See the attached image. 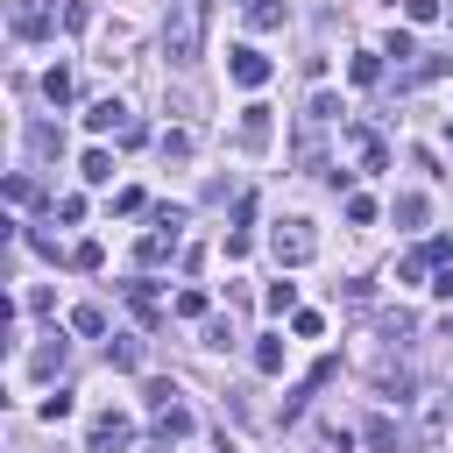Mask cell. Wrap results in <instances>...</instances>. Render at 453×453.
<instances>
[{
  "label": "cell",
  "instance_id": "cell-30",
  "mask_svg": "<svg viewBox=\"0 0 453 453\" xmlns=\"http://www.w3.org/2000/svg\"><path fill=\"white\" fill-rule=\"evenodd\" d=\"M382 57H396V64H403V57H418V42H411V28H389V42H382Z\"/></svg>",
  "mask_w": 453,
  "mask_h": 453
},
{
  "label": "cell",
  "instance_id": "cell-27",
  "mask_svg": "<svg viewBox=\"0 0 453 453\" xmlns=\"http://www.w3.org/2000/svg\"><path fill=\"white\" fill-rule=\"evenodd\" d=\"M425 276H432V262H425V248H418V255H403V262H396V283H425Z\"/></svg>",
  "mask_w": 453,
  "mask_h": 453
},
{
  "label": "cell",
  "instance_id": "cell-24",
  "mask_svg": "<svg viewBox=\"0 0 453 453\" xmlns=\"http://www.w3.org/2000/svg\"><path fill=\"white\" fill-rule=\"evenodd\" d=\"M35 418H42V425H64V418H71V389H57V396H42V403H35Z\"/></svg>",
  "mask_w": 453,
  "mask_h": 453
},
{
  "label": "cell",
  "instance_id": "cell-38",
  "mask_svg": "<svg viewBox=\"0 0 453 453\" xmlns=\"http://www.w3.org/2000/svg\"><path fill=\"white\" fill-rule=\"evenodd\" d=\"M64 21H71V28H85V21H92V7H85V0H64Z\"/></svg>",
  "mask_w": 453,
  "mask_h": 453
},
{
  "label": "cell",
  "instance_id": "cell-17",
  "mask_svg": "<svg viewBox=\"0 0 453 453\" xmlns=\"http://www.w3.org/2000/svg\"><path fill=\"white\" fill-rule=\"evenodd\" d=\"M28 156H64V134H57L50 120H35V127H28Z\"/></svg>",
  "mask_w": 453,
  "mask_h": 453
},
{
  "label": "cell",
  "instance_id": "cell-34",
  "mask_svg": "<svg viewBox=\"0 0 453 453\" xmlns=\"http://www.w3.org/2000/svg\"><path fill=\"white\" fill-rule=\"evenodd\" d=\"M269 311H276V319L297 311V283H269Z\"/></svg>",
  "mask_w": 453,
  "mask_h": 453
},
{
  "label": "cell",
  "instance_id": "cell-36",
  "mask_svg": "<svg viewBox=\"0 0 453 453\" xmlns=\"http://www.w3.org/2000/svg\"><path fill=\"white\" fill-rule=\"evenodd\" d=\"M177 319H205V290H184L177 297Z\"/></svg>",
  "mask_w": 453,
  "mask_h": 453
},
{
  "label": "cell",
  "instance_id": "cell-39",
  "mask_svg": "<svg viewBox=\"0 0 453 453\" xmlns=\"http://www.w3.org/2000/svg\"><path fill=\"white\" fill-rule=\"evenodd\" d=\"M403 14H411V21H432V14H439V0H403Z\"/></svg>",
  "mask_w": 453,
  "mask_h": 453
},
{
  "label": "cell",
  "instance_id": "cell-35",
  "mask_svg": "<svg viewBox=\"0 0 453 453\" xmlns=\"http://www.w3.org/2000/svg\"><path fill=\"white\" fill-rule=\"evenodd\" d=\"M425 262L446 269V262H453V234H432V241H425Z\"/></svg>",
  "mask_w": 453,
  "mask_h": 453
},
{
  "label": "cell",
  "instance_id": "cell-3",
  "mask_svg": "<svg viewBox=\"0 0 453 453\" xmlns=\"http://www.w3.org/2000/svg\"><path fill=\"white\" fill-rule=\"evenodd\" d=\"M269 255H276L283 269L311 262V255H319V234H311V219H276V234H269Z\"/></svg>",
  "mask_w": 453,
  "mask_h": 453
},
{
  "label": "cell",
  "instance_id": "cell-1",
  "mask_svg": "<svg viewBox=\"0 0 453 453\" xmlns=\"http://www.w3.org/2000/svg\"><path fill=\"white\" fill-rule=\"evenodd\" d=\"M205 14H212V0H177V14H170V28H163V57H170L177 71L198 64V50H205Z\"/></svg>",
  "mask_w": 453,
  "mask_h": 453
},
{
  "label": "cell",
  "instance_id": "cell-11",
  "mask_svg": "<svg viewBox=\"0 0 453 453\" xmlns=\"http://www.w3.org/2000/svg\"><path fill=\"white\" fill-rule=\"evenodd\" d=\"M177 439H191V411L184 403H163L156 411V446H177Z\"/></svg>",
  "mask_w": 453,
  "mask_h": 453
},
{
  "label": "cell",
  "instance_id": "cell-16",
  "mask_svg": "<svg viewBox=\"0 0 453 453\" xmlns=\"http://www.w3.org/2000/svg\"><path fill=\"white\" fill-rule=\"evenodd\" d=\"M248 28H283V0H241Z\"/></svg>",
  "mask_w": 453,
  "mask_h": 453
},
{
  "label": "cell",
  "instance_id": "cell-13",
  "mask_svg": "<svg viewBox=\"0 0 453 453\" xmlns=\"http://www.w3.org/2000/svg\"><path fill=\"white\" fill-rule=\"evenodd\" d=\"M64 354H71V340H64V333H50V340L28 354V375H57V368H64Z\"/></svg>",
  "mask_w": 453,
  "mask_h": 453
},
{
  "label": "cell",
  "instance_id": "cell-4",
  "mask_svg": "<svg viewBox=\"0 0 453 453\" xmlns=\"http://www.w3.org/2000/svg\"><path fill=\"white\" fill-rule=\"evenodd\" d=\"M85 127H92V134H120V142H149V134H142V120H134L120 99H99V106L85 113Z\"/></svg>",
  "mask_w": 453,
  "mask_h": 453
},
{
  "label": "cell",
  "instance_id": "cell-19",
  "mask_svg": "<svg viewBox=\"0 0 453 453\" xmlns=\"http://www.w3.org/2000/svg\"><path fill=\"white\" fill-rule=\"evenodd\" d=\"M106 361H113V368H142V361H149V347L127 333V340H113V347H106Z\"/></svg>",
  "mask_w": 453,
  "mask_h": 453
},
{
  "label": "cell",
  "instance_id": "cell-40",
  "mask_svg": "<svg viewBox=\"0 0 453 453\" xmlns=\"http://www.w3.org/2000/svg\"><path fill=\"white\" fill-rule=\"evenodd\" d=\"M432 290H439V297H453V269H439V283H432Z\"/></svg>",
  "mask_w": 453,
  "mask_h": 453
},
{
  "label": "cell",
  "instance_id": "cell-7",
  "mask_svg": "<svg viewBox=\"0 0 453 453\" xmlns=\"http://www.w3.org/2000/svg\"><path fill=\"white\" fill-rule=\"evenodd\" d=\"M340 134L354 142V156H361V170H389V142L368 127V120H340Z\"/></svg>",
  "mask_w": 453,
  "mask_h": 453
},
{
  "label": "cell",
  "instance_id": "cell-9",
  "mask_svg": "<svg viewBox=\"0 0 453 453\" xmlns=\"http://www.w3.org/2000/svg\"><path fill=\"white\" fill-rule=\"evenodd\" d=\"M234 142H241L248 156H262V149H269V106H262V99H255V106H241V134H234Z\"/></svg>",
  "mask_w": 453,
  "mask_h": 453
},
{
  "label": "cell",
  "instance_id": "cell-25",
  "mask_svg": "<svg viewBox=\"0 0 453 453\" xmlns=\"http://www.w3.org/2000/svg\"><path fill=\"white\" fill-rule=\"evenodd\" d=\"M340 113H347V106H340V99H333V92H319V99H311V106H304V120H319V127H326V120H340Z\"/></svg>",
  "mask_w": 453,
  "mask_h": 453
},
{
  "label": "cell",
  "instance_id": "cell-12",
  "mask_svg": "<svg viewBox=\"0 0 453 453\" xmlns=\"http://www.w3.org/2000/svg\"><path fill=\"white\" fill-rule=\"evenodd\" d=\"M127 304H134V319H142V326H156V319H163V297H156V283H149V276H134V283H127Z\"/></svg>",
  "mask_w": 453,
  "mask_h": 453
},
{
  "label": "cell",
  "instance_id": "cell-32",
  "mask_svg": "<svg viewBox=\"0 0 453 453\" xmlns=\"http://www.w3.org/2000/svg\"><path fill=\"white\" fill-rule=\"evenodd\" d=\"M396 219H403V226H425V198L403 191V198H396Z\"/></svg>",
  "mask_w": 453,
  "mask_h": 453
},
{
  "label": "cell",
  "instance_id": "cell-15",
  "mask_svg": "<svg viewBox=\"0 0 453 453\" xmlns=\"http://www.w3.org/2000/svg\"><path fill=\"white\" fill-rule=\"evenodd\" d=\"M375 382H382V396H396V403H411V368H396V361H382V368H375Z\"/></svg>",
  "mask_w": 453,
  "mask_h": 453
},
{
  "label": "cell",
  "instance_id": "cell-26",
  "mask_svg": "<svg viewBox=\"0 0 453 453\" xmlns=\"http://www.w3.org/2000/svg\"><path fill=\"white\" fill-rule=\"evenodd\" d=\"M7 205H35V177H28V170L7 177Z\"/></svg>",
  "mask_w": 453,
  "mask_h": 453
},
{
  "label": "cell",
  "instance_id": "cell-29",
  "mask_svg": "<svg viewBox=\"0 0 453 453\" xmlns=\"http://www.w3.org/2000/svg\"><path fill=\"white\" fill-rule=\"evenodd\" d=\"M255 368L276 375V368H283V340H255Z\"/></svg>",
  "mask_w": 453,
  "mask_h": 453
},
{
  "label": "cell",
  "instance_id": "cell-22",
  "mask_svg": "<svg viewBox=\"0 0 453 453\" xmlns=\"http://www.w3.org/2000/svg\"><path fill=\"white\" fill-rule=\"evenodd\" d=\"M78 170H85V184H106V177H113V156H106V149H85Z\"/></svg>",
  "mask_w": 453,
  "mask_h": 453
},
{
  "label": "cell",
  "instance_id": "cell-31",
  "mask_svg": "<svg viewBox=\"0 0 453 453\" xmlns=\"http://www.w3.org/2000/svg\"><path fill=\"white\" fill-rule=\"evenodd\" d=\"M347 219H354V226H375V198H361V191H347Z\"/></svg>",
  "mask_w": 453,
  "mask_h": 453
},
{
  "label": "cell",
  "instance_id": "cell-20",
  "mask_svg": "<svg viewBox=\"0 0 453 453\" xmlns=\"http://www.w3.org/2000/svg\"><path fill=\"white\" fill-rule=\"evenodd\" d=\"M347 78H354V85H382V57H375V50H361V57L347 64Z\"/></svg>",
  "mask_w": 453,
  "mask_h": 453
},
{
  "label": "cell",
  "instance_id": "cell-37",
  "mask_svg": "<svg viewBox=\"0 0 453 453\" xmlns=\"http://www.w3.org/2000/svg\"><path fill=\"white\" fill-rule=\"evenodd\" d=\"M290 326H297V340H319V333H326V319H319V311H297Z\"/></svg>",
  "mask_w": 453,
  "mask_h": 453
},
{
  "label": "cell",
  "instance_id": "cell-33",
  "mask_svg": "<svg viewBox=\"0 0 453 453\" xmlns=\"http://www.w3.org/2000/svg\"><path fill=\"white\" fill-rule=\"evenodd\" d=\"M99 262H106L99 241H78V248H71V269H99Z\"/></svg>",
  "mask_w": 453,
  "mask_h": 453
},
{
  "label": "cell",
  "instance_id": "cell-2",
  "mask_svg": "<svg viewBox=\"0 0 453 453\" xmlns=\"http://www.w3.org/2000/svg\"><path fill=\"white\" fill-rule=\"evenodd\" d=\"M177 241H184V205H156V226L134 241V262H142V269H156V262H170V255H177Z\"/></svg>",
  "mask_w": 453,
  "mask_h": 453
},
{
  "label": "cell",
  "instance_id": "cell-14",
  "mask_svg": "<svg viewBox=\"0 0 453 453\" xmlns=\"http://www.w3.org/2000/svg\"><path fill=\"white\" fill-rule=\"evenodd\" d=\"M446 432V396H425V418H418V446H439Z\"/></svg>",
  "mask_w": 453,
  "mask_h": 453
},
{
  "label": "cell",
  "instance_id": "cell-21",
  "mask_svg": "<svg viewBox=\"0 0 453 453\" xmlns=\"http://www.w3.org/2000/svg\"><path fill=\"white\" fill-rule=\"evenodd\" d=\"M42 92H50V106H64V99H71V92H78V85H71V71H64V64H57V71H42Z\"/></svg>",
  "mask_w": 453,
  "mask_h": 453
},
{
  "label": "cell",
  "instance_id": "cell-28",
  "mask_svg": "<svg viewBox=\"0 0 453 453\" xmlns=\"http://www.w3.org/2000/svg\"><path fill=\"white\" fill-rule=\"evenodd\" d=\"M71 333H106V311H99V304H78V311H71Z\"/></svg>",
  "mask_w": 453,
  "mask_h": 453
},
{
  "label": "cell",
  "instance_id": "cell-18",
  "mask_svg": "<svg viewBox=\"0 0 453 453\" xmlns=\"http://www.w3.org/2000/svg\"><path fill=\"white\" fill-rule=\"evenodd\" d=\"M156 149H163L170 163H184V156H191L198 142H191V127H163V134H156Z\"/></svg>",
  "mask_w": 453,
  "mask_h": 453
},
{
  "label": "cell",
  "instance_id": "cell-8",
  "mask_svg": "<svg viewBox=\"0 0 453 453\" xmlns=\"http://www.w3.org/2000/svg\"><path fill=\"white\" fill-rule=\"evenodd\" d=\"M7 28H14L21 42H35V35H50V7H42V0H14V14H7Z\"/></svg>",
  "mask_w": 453,
  "mask_h": 453
},
{
  "label": "cell",
  "instance_id": "cell-6",
  "mask_svg": "<svg viewBox=\"0 0 453 453\" xmlns=\"http://www.w3.org/2000/svg\"><path fill=\"white\" fill-rule=\"evenodd\" d=\"M226 71H234V85H241V92H262V85H269V57H262L255 42L226 50Z\"/></svg>",
  "mask_w": 453,
  "mask_h": 453
},
{
  "label": "cell",
  "instance_id": "cell-5",
  "mask_svg": "<svg viewBox=\"0 0 453 453\" xmlns=\"http://www.w3.org/2000/svg\"><path fill=\"white\" fill-rule=\"evenodd\" d=\"M127 446H134V425L120 411H99L92 432H85V453H127Z\"/></svg>",
  "mask_w": 453,
  "mask_h": 453
},
{
  "label": "cell",
  "instance_id": "cell-10",
  "mask_svg": "<svg viewBox=\"0 0 453 453\" xmlns=\"http://www.w3.org/2000/svg\"><path fill=\"white\" fill-rule=\"evenodd\" d=\"M361 439H368V446H375V453H403V446H411V432H403V425H396V418H382V411H375V418H368V425H361Z\"/></svg>",
  "mask_w": 453,
  "mask_h": 453
},
{
  "label": "cell",
  "instance_id": "cell-23",
  "mask_svg": "<svg viewBox=\"0 0 453 453\" xmlns=\"http://www.w3.org/2000/svg\"><path fill=\"white\" fill-rule=\"evenodd\" d=\"M375 326H382V340H411V333H418V319H411V311H382Z\"/></svg>",
  "mask_w": 453,
  "mask_h": 453
}]
</instances>
